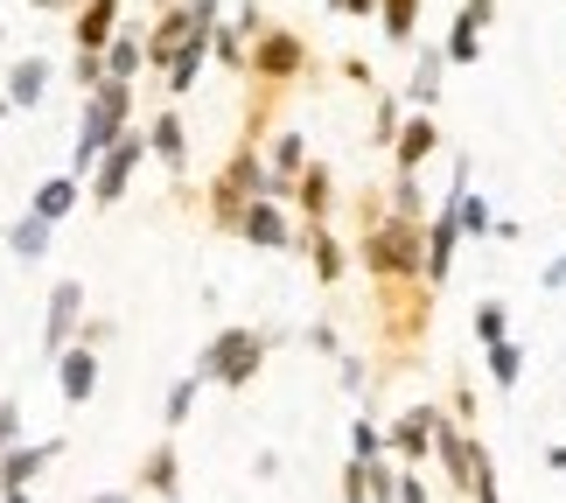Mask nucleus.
<instances>
[{
  "mask_svg": "<svg viewBox=\"0 0 566 503\" xmlns=\"http://www.w3.org/2000/svg\"><path fill=\"white\" fill-rule=\"evenodd\" d=\"M357 259H364V273H371V280H420L427 273V224H420V217L385 210L378 224H364Z\"/></svg>",
  "mask_w": 566,
  "mask_h": 503,
  "instance_id": "obj_1",
  "label": "nucleus"
},
{
  "mask_svg": "<svg viewBox=\"0 0 566 503\" xmlns=\"http://www.w3.org/2000/svg\"><path fill=\"white\" fill-rule=\"evenodd\" d=\"M433 280H378V336H385V357L406 364L412 349L427 343V322H433Z\"/></svg>",
  "mask_w": 566,
  "mask_h": 503,
  "instance_id": "obj_2",
  "label": "nucleus"
},
{
  "mask_svg": "<svg viewBox=\"0 0 566 503\" xmlns=\"http://www.w3.org/2000/svg\"><path fill=\"white\" fill-rule=\"evenodd\" d=\"M126 126H134V84L126 77H105L84 92V113H77V147H71V175H92L98 155L113 147Z\"/></svg>",
  "mask_w": 566,
  "mask_h": 503,
  "instance_id": "obj_3",
  "label": "nucleus"
},
{
  "mask_svg": "<svg viewBox=\"0 0 566 503\" xmlns=\"http://www.w3.org/2000/svg\"><path fill=\"white\" fill-rule=\"evenodd\" d=\"M301 77H315V50H308V35H294V29H259L252 35V63H245V84H280V92H294Z\"/></svg>",
  "mask_w": 566,
  "mask_h": 503,
  "instance_id": "obj_4",
  "label": "nucleus"
},
{
  "mask_svg": "<svg viewBox=\"0 0 566 503\" xmlns=\"http://www.w3.org/2000/svg\"><path fill=\"white\" fill-rule=\"evenodd\" d=\"M196 370H203L210 385H224V391H245L259 370H266V336L259 329H217L210 343H203V357H196Z\"/></svg>",
  "mask_w": 566,
  "mask_h": 503,
  "instance_id": "obj_5",
  "label": "nucleus"
},
{
  "mask_svg": "<svg viewBox=\"0 0 566 503\" xmlns=\"http://www.w3.org/2000/svg\"><path fill=\"white\" fill-rule=\"evenodd\" d=\"M155 155V140H147V126H126V134L98 155V168L84 175V189H92V203L98 210H113V203H126V189H134V175H140V161Z\"/></svg>",
  "mask_w": 566,
  "mask_h": 503,
  "instance_id": "obj_6",
  "label": "nucleus"
},
{
  "mask_svg": "<svg viewBox=\"0 0 566 503\" xmlns=\"http://www.w3.org/2000/svg\"><path fill=\"white\" fill-rule=\"evenodd\" d=\"M77 329H84V280H56L50 308H42V349L63 357V349L77 343Z\"/></svg>",
  "mask_w": 566,
  "mask_h": 503,
  "instance_id": "obj_7",
  "label": "nucleus"
},
{
  "mask_svg": "<svg viewBox=\"0 0 566 503\" xmlns=\"http://www.w3.org/2000/svg\"><path fill=\"white\" fill-rule=\"evenodd\" d=\"M454 245H462V210H454V196H441V210L427 217V280H433V287H448Z\"/></svg>",
  "mask_w": 566,
  "mask_h": 503,
  "instance_id": "obj_8",
  "label": "nucleus"
},
{
  "mask_svg": "<svg viewBox=\"0 0 566 503\" xmlns=\"http://www.w3.org/2000/svg\"><path fill=\"white\" fill-rule=\"evenodd\" d=\"M433 427H441V406H406L399 420L385 427V433H391V454H399V462H412V469H420L427 454H433Z\"/></svg>",
  "mask_w": 566,
  "mask_h": 503,
  "instance_id": "obj_9",
  "label": "nucleus"
},
{
  "mask_svg": "<svg viewBox=\"0 0 566 503\" xmlns=\"http://www.w3.org/2000/svg\"><path fill=\"white\" fill-rule=\"evenodd\" d=\"M56 391H63V406H84V399H92V391H98V343H71V349H63V357H56Z\"/></svg>",
  "mask_w": 566,
  "mask_h": 503,
  "instance_id": "obj_10",
  "label": "nucleus"
},
{
  "mask_svg": "<svg viewBox=\"0 0 566 503\" xmlns=\"http://www.w3.org/2000/svg\"><path fill=\"white\" fill-rule=\"evenodd\" d=\"M454 71L448 63V42H420V56H412V77H406V105H420V113H433L441 105V77Z\"/></svg>",
  "mask_w": 566,
  "mask_h": 503,
  "instance_id": "obj_11",
  "label": "nucleus"
},
{
  "mask_svg": "<svg viewBox=\"0 0 566 503\" xmlns=\"http://www.w3.org/2000/svg\"><path fill=\"white\" fill-rule=\"evenodd\" d=\"M238 238H245V245H266V252H287L301 231L287 224V210H280V196H259V203L245 210V224H238Z\"/></svg>",
  "mask_w": 566,
  "mask_h": 503,
  "instance_id": "obj_12",
  "label": "nucleus"
},
{
  "mask_svg": "<svg viewBox=\"0 0 566 503\" xmlns=\"http://www.w3.org/2000/svg\"><path fill=\"white\" fill-rule=\"evenodd\" d=\"M119 29H126V0H77V29H71L77 50H105Z\"/></svg>",
  "mask_w": 566,
  "mask_h": 503,
  "instance_id": "obj_13",
  "label": "nucleus"
},
{
  "mask_svg": "<svg viewBox=\"0 0 566 503\" xmlns=\"http://www.w3.org/2000/svg\"><path fill=\"white\" fill-rule=\"evenodd\" d=\"M433 147H441V126H433V113H420V105H412L406 126H399V140H391V161L420 175V168L433 161Z\"/></svg>",
  "mask_w": 566,
  "mask_h": 503,
  "instance_id": "obj_14",
  "label": "nucleus"
},
{
  "mask_svg": "<svg viewBox=\"0 0 566 503\" xmlns=\"http://www.w3.org/2000/svg\"><path fill=\"white\" fill-rule=\"evenodd\" d=\"M134 483H140L147 496H161V503H176V496H182V454H176V441H161V448H147V454H140V469H134Z\"/></svg>",
  "mask_w": 566,
  "mask_h": 503,
  "instance_id": "obj_15",
  "label": "nucleus"
},
{
  "mask_svg": "<svg viewBox=\"0 0 566 503\" xmlns=\"http://www.w3.org/2000/svg\"><path fill=\"white\" fill-rule=\"evenodd\" d=\"M147 140H155V161H161L168 175L189 168V126H182V113H176V98H168L161 113L147 119Z\"/></svg>",
  "mask_w": 566,
  "mask_h": 503,
  "instance_id": "obj_16",
  "label": "nucleus"
},
{
  "mask_svg": "<svg viewBox=\"0 0 566 503\" xmlns=\"http://www.w3.org/2000/svg\"><path fill=\"white\" fill-rule=\"evenodd\" d=\"M294 210L308 217V224H329V217H336V175H329V161H308V168H301Z\"/></svg>",
  "mask_w": 566,
  "mask_h": 503,
  "instance_id": "obj_17",
  "label": "nucleus"
},
{
  "mask_svg": "<svg viewBox=\"0 0 566 503\" xmlns=\"http://www.w3.org/2000/svg\"><path fill=\"white\" fill-rule=\"evenodd\" d=\"M294 245L308 252V266H315V280H322V287H336V280L350 273V252H343L336 238H329V224H301V238H294Z\"/></svg>",
  "mask_w": 566,
  "mask_h": 503,
  "instance_id": "obj_18",
  "label": "nucleus"
},
{
  "mask_svg": "<svg viewBox=\"0 0 566 503\" xmlns=\"http://www.w3.org/2000/svg\"><path fill=\"white\" fill-rule=\"evenodd\" d=\"M63 454V441H42V448H29V441H14L8 454H0V490H29L42 469H50Z\"/></svg>",
  "mask_w": 566,
  "mask_h": 503,
  "instance_id": "obj_19",
  "label": "nucleus"
},
{
  "mask_svg": "<svg viewBox=\"0 0 566 503\" xmlns=\"http://www.w3.org/2000/svg\"><path fill=\"white\" fill-rule=\"evenodd\" d=\"M266 168H273V196L287 203L294 182H301V168H308V140H301V134H273L266 140Z\"/></svg>",
  "mask_w": 566,
  "mask_h": 503,
  "instance_id": "obj_20",
  "label": "nucleus"
},
{
  "mask_svg": "<svg viewBox=\"0 0 566 503\" xmlns=\"http://www.w3.org/2000/svg\"><path fill=\"white\" fill-rule=\"evenodd\" d=\"M84 196H92V189H84V175L63 168V175H50V182H42V189L29 196V210H35V217H50V224H63V217H71V210L84 203Z\"/></svg>",
  "mask_w": 566,
  "mask_h": 503,
  "instance_id": "obj_21",
  "label": "nucleus"
},
{
  "mask_svg": "<svg viewBox=\"0 0 566 503\" xmlns=\"http://www.w3.org/2000/svg\"><path fill=\"white\" fill-rule=\"evenodd\" d=\"M210 35H217V29H210ZM210 35H196L189 50L161 71V98H176V105H182V98L196 92V77H203V63H210Z\"/></svg>",
  "mask_w": 566,
  "mask_h": 503,
  "instance_id": "obj_22",
  "label": "nucleus"
},
{
  "mask_svg": "<svg viewBox=\"0 0 566 503\" xmlns=\"http://www.w3.org/2000/svg\"><path fill=\"white\" fill-rule=\"evenodd\" d=\"M50 238H56V224H50V217L21 210L14 224H8V252L21 259V266H35V259H50Z\"/></svg>",
  "mask_w": 566,
  "mask_h": 503,
  "instance_id": "obj_23",
  "label": "nucleus"
},
{
  "mask_svg": "<svg viewBox=\"0 0 566 503\" xmlns=\"http://www.w3.org/2000/svg\"><path fill=\"white\" fill-rule=\"evenodd\" d=\"M50 56H21L14 71H8V98L21 105V113H29V105H42V92H50Z\"/></svg>",
  "mask_w": 566,
  "mask_h": 503,
  "instance_id": "obj_24",
  "label": "nucleus"
},
{
  "mask_svg": "<svg viewBox=\"0 0 566 503\" xmlns=\"http://www.w3.org/2000/svg\"><path fill=\"white\" fill-rule=\"evenodd\" d=\"M147 71V35L140 29H119L113 42H105V77H126V84H134Z\"/></svg>",
  "mask_w": 566,
  "mask_h": 503,
  "instance_id": "obj_25",
  "label": "nucleus"
},
{
  "mask_svg": "<svg viewBox=\"0 0 566 503\" xmlns=\"http://www.w3.org/2000/svg\"><path fill=\"white\" fill-rule=\"evenodd\" d=\"M210 63H224V71L245 77V63H252V29H245V21H231V29L217 21V35H210Z\"/></svg>",
  "mask_w": 566,
  "mask_h": 503,
  "instance_id": "obj_26",
  "label": "nucleus"
},
{
  "mask_svg": "<svg viewBox=\"0 0 566 503\" xmlns=\"http://www.w3.org/2000/svg\"><path fill=\"white\" fill-rule=\"evenodd\" d=\"M420 8H427V0H385V8H378V29H385V42H399V50H412V35H420Z\"/></svg>",
  "mask_w": 566,
  "mask_h": 503,
  "instance_id": "obj_27",
  "label": "nucleus"
},
{
  "mask_svg": "<svg viewBox=\"0 0 566 503\" xmlns=\"http://www.w3.org/2000/svg\"><path fill=\"white\" fill-rule=\"evenodd\" d=\"M483 364H490V385H496V391H517V378H525V343H511V336L490 343Z\"/></svg>",
  "mask_w": 566,
  "mask_h": 503,
  "instance_id": "obj_28",
  "label": "nucleus"
},
{
  "mask_svg": "<svg viewBox=\"0 0 566 503\" xmlns=\"http://www.w3.org/2000/svg\"><path fill=\"white\" fill-rule=\"evenodd\" d=\"M203 385H210L203 370H182V378L168 385V406H161V427H168V433H176V427H189V412H196V391H203Z\"/></svg>",
  "mask_w": 566,
  "mask_h": 503,
  "instance_id": "obj_29",
  "label": "nucleus"
},
{
  "mask_svg": "<svg viewBox=\"0 0 566 503\" xmlns=\"http://www.w3.org/2000/svg\"><path fill=\"white\" fill-rule=\"evenodd\" d=\"M475 56H483V21L462 8V14H454V29H448V63L462 71V63H475Z\"/></svg>",
  "mask_w": 566,
  "mask_h": 503,
  "instance_id": "obj_30",
  "label": "nucleus"
},
{
  "mask_svg": "<svg viewBox=\"0 0 566 503\" xmlns=\"http://www.w3.org/2000/svg\"><path fill=\"white\" fill-rule=\"evenodd\" d=\"M504 336H511V308H504L496 294H490V301H475V343L490 349V343H504Z\"/></svg>",
  "mask_w": 566,
  "mask_h": 503,
  "instance_id": "obj_31",
  "label": "nucleus"
},
{
  "mask_svg": "<svg viewBox=\"0 0 566 503\" xmlns=\"http://www.w3.org/2000/svg\"><path fill=\"white\" fill-rule=\"evenodd\" d=\"M399 98H406V92H378V113H371V140H378V147H391V140H399V126H406Z\"/></svg>",
  "mask_w": 566,
  "mask_h": 503,
  "instance_id": "obj_32",
  "label": "nucleus"
},
{
  "mask_svg": "<svg viewBox=\"0 0 566 503\" xmlns=\"http://www.w3.org/2000/svg\"><path fill=\"white\" fill-rule=\"evenodd\" d=\"M391 210H399V217H420V224H427V196H420V175H412V168H399V182H391Z\"/></svg>",
  "mask_w": 566,
  "mask_h": 503,
  "instance_id": "obj_33",
  "label": "nucleus"
},
{
  "mask_svg": "<svg viewBox=\"0 0 566 503\" xmlns=\"http://www.w3.org/2000/svg\"><path fill=\"white\" fill-rule=\"evenodd\" d=\"M350 454H357V462H378V454H391V433L378 420H357L350 427Z\"/></svg>",
  "mask_w": 566,
  "mask_h": 503,
  "instance_id": "obj_34",
  "label": "nucleus"
},
{
  "mask_svg": "<svg viewBox=\"0 0 566 503\" xmlns=\"http://www.w3.org/2000/svg\"><path fill=\"white\" fill-rule=\"evenodd\" d=\"M469 503H504V490H496V454L475 441V496Z\"/></svg>",
  "mask_w": 566,
  "mask_h": 503,
  "instance_id": "obj_35",
  "label": "nucleus"
},
{
  "mask_svg": "<svg viewBox=\"0 0 566 503\" xmlns=\"http://www.w3.org/2000/svg\"><path fill=\"white\" fill-rule=\"evenodd\" d=\"M301 349H315V357H343L336 322H308V329H301Z\"/></svg>",
  "mask_w": 566,
  "mask_h": 503,
  "instance_id": "obj_36",
  "label": "nucleus"
},
{
  "mask_svg": "<svg viewBox=\"0 0 566 503\" xmlns=\"http://www.w3.org/2000/svg\"><path fill=\"white\" fill-rule=\"evenodd\" d=\"M336 370H343V391H350V399H371V364L364 357H336Z\"/></svg>",
  "mask_w": 566,
  "mask_h": 503,
  "instance_id": "obj_37",
  "label": "nucleus"
},
{
  "mask_svg": "<svg viewBox=\"0 0 566 503\" xmlns=\"http://www.w3.org/2000/svg\"><path fill=\"white\" fill-rule=\"evenodd\" d=\"M14 441H21V406H14V399H0V454H8Z\"/></svg>",
  "mask_w": 566,
  "mask_h": 503,
  "instance_id": "obj_38",
  "label": "nucleus"
},
{
  "mask_svg": "<svg viewBox=\"0 0 566 503\" xmlns=\"http://www.w3.org/2000/svg\"><path fill=\"white\" fill-rule=\"evenodd\" d=\"M399 503H433V496H427V483H420V469H412V462H406V475H399Z\"/></svg>",
  "mask_w": 566,
  "mask_h": 503,
  "instance_id": "obj_39",
  "label": "nucleus"
},
{
  "mask_svg": "<svg viewBox=\"0 0 566 503\" xmlns=\"http://www.w3.org/2000/svg\"><path fill=\"white\" fill-rule=\"evenodd\" d=\"M448 412H454V420H469V427H475V391H469V378H454V406H448Z\"/></svg>",
  "mask_w": 566,
  "mask_h": 503,
  "instance_id": "obj_40",
  "label": "nucleus"
},
{
  "mask_svg": "<svg viewBox=\"0 0 566 503\" xmlns=\"http://www.w3.org/2000/svg\"><path fill=\"white\" fill-rule=\"evenodd\" d=\"M538 287H546V294H559V287H566V252L553 259V266H546V273H538Z\"/></svg>",
  "mask_w": 566,
  "mask_h": 503,
  "instance_id": "obj_41",
  "label": "nucleus"
},
{
  "mask_svg": "<svg viewBox=\"0 0 566 503\" xmlns=\"http://www.w3.org/2000/svg\"><path fill=\"white\" fill-rule=\"evenodd\" d=\"M378 8H385V0H343V8H336V14H357V21H371Z\"/></svg>",
  "mask_w": 566,
  "mask_h": 503,
  "instance_id": "obj_42",
  "label": "nucleus"
},
{
  "mask_svg": "<svg viewBox=\"0 0 566 503\" xmlns=\"http://www.w3.org/2000/svg\"><path fill=\"white\" fill-rule=\"evenodd\" d=\"M462 8H469L475 21H483V29H490V21H496V0H462Z\"/></svg>",
  "mask_w": 566,
  "mask_h": 503,
  "instance_id": "obj_43",
  "label": "nucleus"
},
{
  "mask_svg": "<svg viewBox=\"0 0 566 503\" xmlns=\"http://www.w3.org/2000/svg\"><path fill=\"white\" fill-rule=\"evenodd\" d=\"M84 503H134L126 490H98V496H84Z\"/></svg>",
  "mask_w": 566,
  "mask_h": 503,
  "instance_id": "obj_44",
  "label": "nucleus"
},
{
  "mask_svg": "<svg viewBox=\"0 0 566 503\" xmlns=\"http://www.w3.org/2000/svg\"><path fill=\"white\" fill-rule=\"evenodd\" d=\"M546 469H559V475H566V448H546Z\"/></svg>",
  "mask_w": 566,
  "mask_h": 503,
  "instance_id": "obj_45",
  "label": "nucleus"
},
{
  "mask_svg": "<svg viewBox=\"0 0 566 503\" xmlns=\"http://www.w3.org/2000/svg\"><path fill=\"white\" fill-rule=\"evenodd\" d=\"M0 503H29V490H0Z\"/></svg>",
  "mask_w": 566,
  "mask_h": 503,
  "instance_id": "obj_46",
  "label": "nucleus"
},
{
  "mask_svg": "<svg viewBox=\"0 0 566 503\" xmlns=\"http://www.w3.org/2000/svg\"><path fill=\"white\" fill-rule=\"evenodd\" d=\"M29 8H50L56 14V8H71V0H29Z\"/></svg>",
  "mask_w": 566,
  "mask_h": 503,
  "instance_id": "obj_47",
  "label": "nucleus"
},
{
  "mask_svg": "<svg viewBox=\"0 0 566 503\" xmlns=\"http://www.w3.org/2000/svg\"><path fill=\"white\" fill-rule=\"evenodd\" d=\"M322 8H343V0H322Z\"/></svg>",
  "mask_w": 566,
  "mask_h": 503,
  "instance_id": "obj_48",
  "label": "nucleus"
},
{
  "mask_svg": "<svg viewBox=\"0 0 566 503\" xmlns=\"http://www.w3.org/2000/svg\"><path fill=\"white\" fill-rule=\"evenodd\" d=\"M0 42H8V29H0Z\"/></svg>",
  "mask_w": 566,
  "mask_h": 503,
  "instance_id": "obj_49",
  "label": "nucleus"
}]
</instances>
